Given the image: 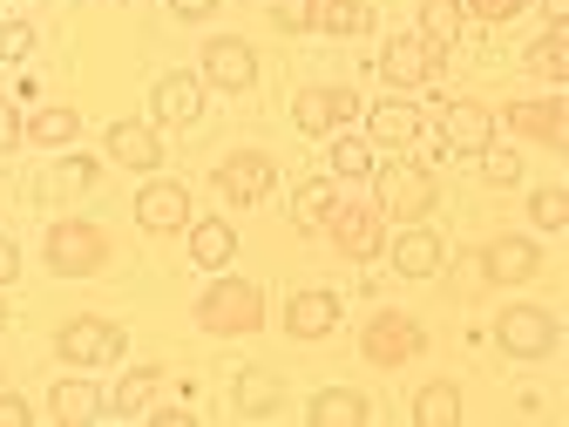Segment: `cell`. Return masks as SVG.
<instances>
[{
    "instance_id": "cell-1",
    "label": "cell",
    "mask_w": 569,
    "mask_h": 427,
    "mask_svg": "<svg viewBox=\"0 0 569 427\" xmlns=\"http://www.w3.org/2000/svg\"><path fill=\"white\" fill-rule=\"evenodd\" d=\"M109 265V231L89 218H54L48 225V271L54 278H89Z\"/></svg>"
},
{
    "instance_id": "cell-2",
    "label": "cell",
    "mask_w": 569,
    "mask_h": 427,
    "mask_svg": "<svg viewBox=\"0 0 569 427\" xmlns=\"http://www.w3.org/2000/svg\"><path fill=\"white\" fill-rule=\"evenodd\" d=\"M197 326L203 332H258L264 326V292L251 278H218L197 299Z\"/></svg>"
},
{
    "instance_id": "cell-3",
    "label": "cell",
    "mask_w": 569,
    "mask_h": 427,
    "mask_svg": "<svg viewBox=\"0 0 569 427\" xmlns=\"http://www.w3.org/2000/svg\"><path fill=\"white\" fill-rule=\"evenodd\" d=\"M380 218H427V210H435V170L427 163H387L380 170Z\"/></svg>"
},
{
    "instance_id": "cell-4",
    "label": "cell",
    "mask_w": 569,
    "mask_h": 427,
    "mask_svg": "<svg viewBox=\"0 0 569 427\" xmlns=\"http://www.w3.org/2000/svg\"><path fill=\"white\" fill-rule=\"evenodd\" d=\"M420 346H427V332H420V319H407V312H373V326L360 332V352H367L373 367H407Z\"/></svg>"
},
{
    "instance_id": "cell-5",
    "label": "cell",
    "mask_w": 569,
    "mask_h": 427,
    "mask_svg": "<svg viewBox=\"0 0 569 427\" xmlns=\"http://www.w3.org/2000/svg\"><path fill=\"white\" fill-rule=\"evenodd\" d=\"M54 352H61V360H76V367L116 360V352H122V326H109V319H68L54 332Z\"/></svg>"
},
{
    "instance_id": "cell-6",
    "label": "cell",
    "mask_w": 569,
    "mask_h": 427,
    "mask_svg": "<svg viewBox=\"0 0 569 427\" xmlns=\"http://www.w3.org/2000/svg\"><path fill=\"white\" fill-rule=\"evenodd\" d=\"M495 339H502L516 360H542V352H556V319L542 306H509L502 326H495Z\"/></svg>"
},
{
    "instance_id": "cell-7",
    "label": "cell",
    "mask_w": 569,
    "mask_h": 427,
    "mask_svg": "<svg viewBox=\"0 0 569 427\" xmlns=\"http://www.w3.org/2000/svg\"><path fill=\"white\" fill-rule=\"evenodd\" d=\"M380 76H387L393 89H420V82L441 76V54L427 48L420 34H400V41H387V54H380Z\"/></svg>"
},
{
    "instance_id": "cell-8",
    "label": "cell",
    "mask_w": 569,
    "mask_h": 427,
    "mask_svg": "<svg viewBox=\"0 0 569 427\" xmlns=\"http://www.w3.org/2000/svg\"><path fill=\"white\" fill-rule=\"evenodd\" d=\"M271 177H278V163H271L264 150H238V157L218 163V190H224L231 203H258V197H271Z\"/></svg>"
},
{
    "instance_id": "cell-9",
    "label": "cell",
    "mask_w": 569,
    "mask_h": 427,
    "mask_svg": "<svg viewBox=\"0 0 569 427\" xmlns=\"http://www.w3.org/2000/svg\"><path fill=\"white\" fill-rule=\"evenodd\" d=\"M326 225H332V245H339L346 258H373L387 218H380L373 203H332V218H326Z\"/></svg>"
},
{
    "instance_id": "cell-10",
    "label": "cell",
    "mask_w": 569,
    "mask_h": 427,
    "mask_svg": "<svg viewBox=\"0 0 569 427\" xmlns=\"http://www.w3.org/2000/svg\"><path fill=\"white\" fill-rule=\"evenodd\" d=\"M203 82H218V89H251L258 82V54L238 41V34H218L203 48Z\"/></svg>"
},
{
    "instance_id": "cell-11",
    "label": "cell",
    "mask_w": 569,
    "mask_h": 427,
    "mask_svg": "<svg viewBox=\"0 0 569 427\" xmlns=\"http://www.w3.org/2000/svg\"><path fill=\"white\" fill-rule=\"evenodd\" d=\"M136 218L150 225V231H183V225H190V190H183V183H142Z\"/></svg>"
},
{
    "instance_id": "cell-12",
    "label": "cell",
    "mask_w": 569,
    "mask_h": 427,
    "mask_svg": "<svg viewBox=\"0 0 569 427\" xmlns=\"http://www.w3.org/2000/svg\"><path fill=\"white\" fill-rule=\"evenodd\" d=\"M441 265H448V245L427 231V225H407L400 231V245H393V271L400 278H435Z\"/></svg>"
},
{
    "instance_id": "cell-13",
    "label": "cell",
    "mask_w": 569,
    "mask_h": 427,
    "mask_svg": "<svg viewBox=\"0 0 569 427\" xmlns=\"http://www.w3.org/2000/svg\"><path fill=\"white\" fill-rule=\"evenodd\" d=\"M352 109H360V96H352V89H306V96H299V129H306V136H326V129H339Z\"/></svg>"
},
{
    "instance_id": "cell-14",
    "label": "cell",
    "mask_w": 569,
    "mask_h": 427,
    "mask_svg": "<svg viewBox=\"0 0 569 427\" xmlns=\"http://www.w3.org/2000/svg\"><path fill=\"white\" fill-rule=\"evenodd\" d=\"M367 129H373V142H413L427 129V109H413L407 96H387L367 109Z\"/></svg>"
},
{
    "instance_id": "cell-15",
    "label": "cell",
    "mask_w": 569,
    "mask_h": 427,
    "mask_svg": "<svg viewBox=\"0 0 569 427\" xmlns=\"http://www.w3.org/2000/svg\"><path fill=\"white\" fill-rule=\"evenodd\" d=\"M441 136L455 142V150H488V136H495V109L481 102H441Z\"/></svg>"
},
{
    "instance_id": "cell-16",
    "label": "cell",
    "mask_w": 569,
    "mask_h": 427,
    "mask_svg": "<svg viewBox=\"0 0 569 427\" xmlns=\"http://www.w3.org/2000/svg\"><path fill=\"white\" fill-rule=\"evenodd\" d=\"M481 271H488V278H502V285H516V278H536L542 258H536L529 238H495V245L481 251Z\"/></svg>"
},
{
    "instance_id": "cell-17",
    "label": "cell",
    "mask_w": 569,
    "mask_h": 427,
    "mask_svg": "<svg viewBox=\"0 0 569 427\" xmlns=\"http://www.w3.org/2000/svg\"><path fill=\"white\" fill-rule=\"evenodd\" d=\"M109 157L129 163V170H157L163 163V142L142 129V122H109Z\"/></svg>"
},
{
    "instance_id": "cell-18",
    "label": "cell",
    "mask_w": 569,
    "mask_h": 427,
    "mask_svg": "<svg viewBox=\"0 0 569 427\" xmlns=\"http://www.w3.org/2000/svg\"><path fill=\"white\" fill-rule=\"evenodd\" d=\"M332 319H339V299L332 292H299L292 306H284V326H292L299 339H326Z\"/></svg>"
},
{
    "instance_id": "cell-19",
    "label": "cell",
    "mask_w": 569,
    "mask_h": 427,
    "mask_svg": "<svg viewBox=\"0 0 569 427\" xmlns=\"http://www.w3.org/2000/svg\"><path fill=\"white\" fill-rule=\"evenodd\" d=\"M569 102L556 96V102H516L509 116H516V129L522 136H542V142H556V150H562V142H569V116H562Z\"/></svg>"
},
{
    "instance_id": "cell-20",
    "label": "cell",
    "mask_w": 569,
    "mask_h": 427,
    "mask_svg": "<svg viewBox=\"0 0 569 427\" xmlns=\"http://www.w3.org/2000/svg\"><path fill=\"white\" fill-rule=\"evenodd\" d=\"M367 420H373V407L352 394V387H326L312 400V427H367Z\"/></svg>"
},
{
    "instance_id": "cell-21",
    "label": "cell",
    "mask_w": 569,
    "mask_h": 427,
    "mask_svg": "<svg viewBox=\"0 0 569 427\" xmlns=\"http://www.w3.org/2000/svg\"><path fill=\"white\" fill-rule=\"evenodd\" d=\"M231 251H238V231H231L224 218H203V225L190 231V258H197L203 271H224V265H231Z\"/></svg>"
},
{
    "instance_id": "cell-22",
    "label": "cell",
    "mask_w": 569,
    "mask_h": 427,
    "mask_svg": "<svg viewBox=\"0 0 569 427\" xmlns=\"http://www.w3.org/2000/svg\"><path fill=\"white\" fill-rule=\"evenodd\" d=\"M420 41L435 54H448L461 41V0H420Z\"/></svg>"
},
{
    "instance_id": "cell-23",
    "label": "cell",
    "mask_w": 569,
    "mask_h": 427,
    "mask_svg": "<svg viewBox=\"0 0 569 427\" xmlns=\"http://www.w3.org/2000/svg\"><path fill=\"white\" fill-rule=\"evenodd\" d=\"M312 28L319 34H367L373 8H367V0H312Z\"/></svg>"
},
{
    "instance_id": "cell-24",
    "label": "cell",
    "mask_w": 569,
    "mask_h": 427,
    "mask_svg": "<svg viewBox=\"0 0 569 427\" xmlns=\"http://www.w3.org/2000/svg\"><path fill=\"white\" fill-rule=\"evenodd\" d=\"M157 394H163V374H157V367H129L109 407H116L122 420H136V414H150V407H157Z\"/></svg>"
},
{
    "instance_id": "cell-25",
    "label": "cell",
    "mask_w": 569,
    "mask_h": 427,
    "mask_svg": "<svg viewBox=\"0 0 569 427\" xmlns=\"http://www.w3.org/2000/svg\"><path fill=\"white\" fill-rule=\"evenodd\" d=\"M197 109H203V82L197 76H163L157 82V116L163 122H197Z\"/></svg>"
},
{
    "instance_id": "cell-26",
    "label": "cell",
    "mask_w": 569,
    "mask_h": 427,
    "mask_svg": "<svg viewBox=\"0 0 569 427\" xmlns=\"http://www.w3.org/2000/svg\"><path fill=\"white\" fill-rule=\"evenodd\" d=\"M96 414H102V394H96L89 380H61V387H54V420L82 427V420H96Z\"/></svg>"
},
{
    "instance_id": "cell-27",
    "label": "cell",
    "mask_w": 569,
    "mask_h": 427,
    "mask_svg": "<svg viewBox=\"0 0 569 427\" xmlns=\"http://www.w3.org/2000/svg\"><path fill=\"white\" fill-rule=\"evenodd\" d=\"M413 420H420V427H455V420H461V394H455L448 380L420 387V400H413Z\"/></svg>"
},
{
    "instance_id": "cell-28",
    "label": "cell",
    "mask_w": 569,
    "mask_h": 427,
    "mask_svg": "<svg viewBox=\"0 0 569 427\" xmlns=\"http://www.w3.org/2000/svg\"><path fill=\"white\" fill-rule=\"evenodd\" d=\"M271 407H278L271 367H244V374H238V414H271Z\"/></svg>"
},
{
    "instance_id": "cell-29",
    "label": "cell",
    "mask_w": 569,
    "mask_h": 427,
    "mask_svg": "<svg viewBox=\"0 0 569 427\" xmlns=\"http://www.w3.org/2000/svg\"><path fill=\"white\" fill-rule=\"evenodd\" d=\"M522 61H529V68H542V76H556V82H562V76H569V28L556 21V28H549V34H542V41H536V48H529Z\"/></svg>"
},
{
    "instance_id": "cell-30",
    "label": "cell",
    "mask_w": 569,
    "mask_h": 427,
    "mask_svg": "<svg viewBox=\"0 0 569 427\" xmlns=\"http://www.w3.org/2000/svg\"><path fill=\"white\" fill-rule=\"evenodd\" d=\"M76 129H82V116H76V109H41V116L28 122V136H34V142H48V150H54V142H76Z\"/></svg>"
},
{
    "instance_id": "cell-31",
    "label": "cell",
    "mask_w": 569,
    "mask_h": 427,
    "mask_svg": "<svg viewBox=\"0 0 569 427\" xmlns=\"http://www.w3.org/2000/svg\"><path fill=\"white\" fill-rule=\"evenodd\" d=\"M332 203H339V197H332V183H306V190L292 197V218H299L306 231H319V225L332 218Z\"/></svg>"
},
{
    "instance_id": "cell-32",
    "label": "cell",
    "mask_w": 569,
    "mask_h": 427,
    "mask_svg": "<svg viewBox=\"0 0 569 427\" xmlns=\"http://www.w3.org/2000/svg\"><path fill=\"white\" fill-rule=\"evenodd\" d=\"M89 183H96V163L89 157H68L61 170L41 177V197H68V190H89Z\"/></svg>"
},
{
    "instance_id": "cell-33",
    "label": "cell",
    "mask_w": 569,
    "mask_h": 427,
    "mask_svg": "<svg viewBox=\"0 0 569 427\" xmlns=\"http://www.w3.org/2000/svg\"><path fill=\"white\" fill-rule=\"evenodd\" d=\"M332 170H339V177H367V170H373V142H360V136L332 142Z\"/></svg>"
},
{
    "instance_id": "cell-34",
    "label": "cell",
    "mask_w": 569,
    "mask_h": 427,
    "mask_svg": "<svg viewBox=\"0 0 569 427\" xmlns=\"http://www.w3.org/2000/svg\"><path fill=\"white\" fill-rule=\"evenodd\" d=\"M529 218H542V231H562L569 225V190H536L529 197Z\"/></svg>"
},
{
    "instance_id": "cell-35",
    "label": "cell",
    "mask_w": 569,
    "mask_h": 427,
    "mask_svg": "<svg viewBox=\"0 0 569 427\" xmlns=\"http://www.w3.org/2000/svg\"><path fill=\"white\" fill-rule=\"evenodd\" d=\"M271 21L284 34H312V0H271Z\"/></svg>"
},
{
    "instance_id": "cell-36",
    "label": "cell",
    "mask_w": 569,
    "mask_h": 427,
    "mask_svg": "<svg viewBox=\"0 0 569 427\" xmlns=\"http://www.w3.org/2000/svg\"><path fill=\"white\" fill-rule=\"evenodd\" d=\"M28 54H34V28L8 21V28H0V61H28Z\"/></svg>"
},
{
    "instance_id": "cell-37",
    "label": "cell",
    "mask_w": 569,
    "mask_h": 427,
    "mask_svg": "<svg viewBox=\"0 0 569 427\" xmlns=\"http://www.w3.org/2000/svg\"><path fill=\"white\" fill-rule=\"evenodd\" d=\"M529 0H468V14L475 21H509V14H522Z\"/></svg>"
},
{
    "instance_id": "cell-38",
    "label": "cell",
    "mask_w": 569,
    "mask_h": 427,
    "mask_svg": "<svg viewBox=\"0 0 569 427\" xmlns=\"http://www.w3.org/2000/svg\"><path fill=\"white\" fill-rule=\"evenodd\" d=\"M481 157H488V163H481V170H488V183H516V170H522V163H516L509 150H481Z\"/></svg>"
},
{
    "instance_id": "cell-39",
    "label": "cell",
    "mask_w": 569,
    "mask_h": 427,
    "mask_svg": "<svg viewBox=\"0 0 569 427\" xmlns=\"http://www.w3.org/2000/svg\"><path fill=\"white\" fill-rule=\"evenodd\" d=\"M34 414H28V400L21 394H0V427H28Z\"/></svg>"
},
{
    "instance_id": "cell-40",
    "label": "cell",
    "mask_w": 569,
    "mask_h": 427,
    "mask_svg": "<svg viewBox=\"0 0 569 427\" xmlns=\"http://www.w3.org/2000/svg\"><path fill=\"white\" fill-rule=\"evenodd\" d=\"M21 142V122H14V102H0V150H14Z\"/></svg>"
},
{
    "instance_id": "cell-41",
    "label": "cell",
    "mask_w": 569,
    "mask_h": 427,
    "mask_svg": "<svg viewBox=\"0 0 569 427\" xmlns=\"http://www.w3.org/2000/svg\"><path fill=\"white\" fill-rule=\"evenodd\" d=\"M14 271H21V245H14V238H0V285H8Z\"/></svg>"
},
{
    "instance_id": "cell-42",
    "label": "cell",
    "mask_w": 569,
    "mask_h": 427,
    "mask_svg": "<svg viewBox=\"0 0 569 427\" xmlns=\"http://www.w3.org/2000/svg\"><path fill=\"white\" fill-rule=\"evenodd\" d=\"M170 8H177V14H183V21H203V14H210V8H218V0H170Z\"/></svg>"
},
{
    "instance_id": "cell-43",
    "label": "cell",
    "mask_w": 569,
    "mask_h": 427,
    "mask_svg": "<svg viewBox=\"0 0 569 427\" xmlns=\"http://www.w3.org/2000/svg\"><path fill=\"white\" fill-rule=\"evenodd\" d=\"M562 8H569V0H549V14H556V21H562Z\"/></svg>"
},
{
    "instance_id": "cell-44",
    "label": "cell",
    "mask_w": 569,
    "mask_h": 427,
    "mask_svg": "<svg viewBox=\"0 0 569 427\" xmlns=\"http://www.w3.org/2000/svg\"><path fill=\"white\" fill-rule=\"evenodd\" d=\"M0 326H8V312H0Z\"/></svg>"
}]
</instances>
